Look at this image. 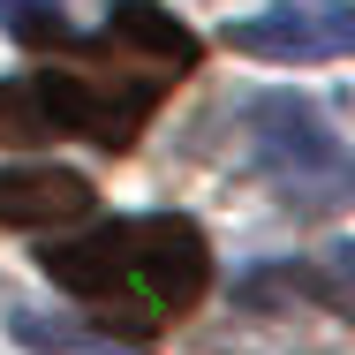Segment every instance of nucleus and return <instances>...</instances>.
Returning a JSON list of instances; mask_svg holds the SVG:
<instances>
[{
	"instance_id": "obj_1",
	"label": "nucleus",
	"mask_w": 355,
	"mask_h": 355,
	"mask_svg": "<svg viewBox=\"0 0 355 355\" xmlns=\"http://www.w3.org/2000/svg\"><path fill=\"white\" fill-rule=\"evenodd\" d=\"M38 265L53 272V287L98 302L106 325H129L137 348L159 325H174L182 310H197V295L212 287L205 234H197L189 219H174V212L91 227V234H76V242H53Z\"/></svg>"
},
{
	"instance_id": "obj_2",
	"label": "nucleus",
	"mask_w": 355,
	"mask_h": 355,
	"mask_svg": "<svg viewBox=\"0 0 355 355\" xmlns=\"http://www.w3.org/2000/svg\"><path fill=\"white\" fill-rule=\"evenodd\" d=\"M106 53V46H98ZM166 83L106 53V69H46V76H0V144H38V137H91L98 151H129L144 121L159 114Z\"/></svg>"
},
{
	"instance_id": "obj_3",
	"label": "nucleus",
	"mask_w": 355,
	"mask_h": 355,
	"mask_svg": "<svg viewBox=\"0 0 355 355\" xmlns=\"http://www.w3.org/2000/svg\"><path fill=\"white\" fill-rule=\"evenodd\" d=\"M250 144H257V166L272 174L280 197L310 205V212L340 205V189H348V151H340L333 121H325L310 98H295V91L257 98V106H250Z\"/></svg>"
},
{
	"instance_id": "obj_4",
	"label": "nucleus",
	"mask_w": 355,
	"mask_h": 355,
	"mask_svg": "<svg viewBox=\"0 0 355 355\" xmlns=\"http://www.w3.org/2000/svg\"><path fill=\"white\" fill-rule=\"evenodd\" d=\"M227 46L250 53V61H287V69L340 61L355 46V15H348V0H280L250 23H227Z\"/></svg>"
},
{
	"instance_id": "obj_5",
	"label": "nucleus",
	"mask_w": 355,
	"mask_h": 355,
	"mask_svg": "<svg viewBox=\"0 0 355 355\" xmlns=\"http://www.w3.org/2000/svg\"><path fill=\"white\" fill-rule=\"evenodd\" d=\"M98 46H106L114 61H129V69L159 76V83H174L182 69H197V38H189V31H182L159 0H121Z\"/></svg>"
},
{
	"instance_id": "obj_6",
	"label": "nucleus",
	"mask_w": 355,
	"mask_h": 355,
	"mask_svg": "<svg viewBox=\"0 0 355 355\" xmlns=\"http://www.w3.org/2000/svg\"><path fill=\"white\" fill-rule=\"evenodd\" d=\"M91 212V182L76 166H0V227H53Z\"/></svg>"
},
{
	"instance_id": "obj_7",
	"label": "nucleus",
	"mask_w": 355,
	"mask_h": 355,
	"mask_svg": "<svg viewBox=\"0 0 355 355\" xmlns=\"http://www.w3.org/2000/svg\"><path fill=\"white\" fill-rule=\"evenodd\" d=\"M15 340L23 348H61V355H129V340L114 333H76V318H38V310H15Z\"/></svg>"
},
{
	"instance_id": "obj_8",
	"label": "nucleus",
	"mask_w": 355,
	"mask_h": 355,
	"mask_svg": "<svg viewBox=\"0 0 355 355\" xmlns=\"http://www.w3.org/2000/svg\"><path fill=\"white\" fill-rule=\"evenodd\" d=\"M0 31H8L15 46H76L61 0H0Z\"/></svg>"
}]
</instances>
